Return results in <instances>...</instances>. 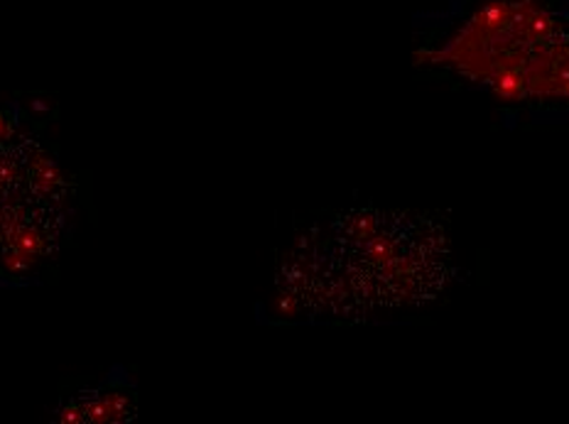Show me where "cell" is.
Wrapping results in <instances>:
<instances>
[{
	"label": "cell",
	"instance_id": "6da1fadb",
	"mask_svg": "<svg viewBox=\"0 0 569 424\" xmlns=\"http://www.w3.org/2000/svg\"><path fill=\"white\" fill-rule=\"evenodd\" d=\"M412 64L513 121H569V0H445L415 16Z\"/></svg>",
	"mask_w": 569,
	"mask_h": 424
}]
</instances>
